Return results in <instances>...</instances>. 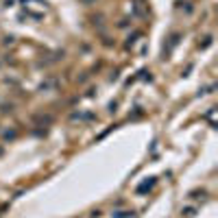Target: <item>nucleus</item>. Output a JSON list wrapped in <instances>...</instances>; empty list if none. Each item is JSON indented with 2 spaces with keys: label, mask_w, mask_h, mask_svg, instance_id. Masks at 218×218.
<instances>
[{
  "label": "nucleus",
  "mask_w": 218,
  "mask_h": 218,
  "mask_svg": "<svg viewBox=\"0 0 218 218\" xmlns=\"http://www.w3.org/2000/svg\"><path fill=\"white\" fill-rule=\"evenodd\" d=\"M183 214H185V216H194V207H188V210H183Z\"/></svg>",
  "instance_id": "obj_2"
},
{
  "label": "nucleus",
  "mask_w": 218,
  "mask_h": 218,
  "mask_svg": "<svg viewBox=\"0 0 218 218\" xmlns=\"http://www.w3.org/2000/svg\"><path fill=\"white\" fill-rule=\"evenodd\" d=\"M131 216H133V212H118L114 218H131Z\"/></svg>",
  "instance_id": "obj_1"
}]
</instances>
